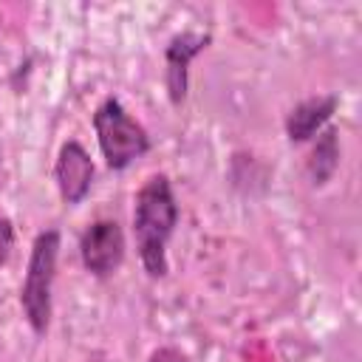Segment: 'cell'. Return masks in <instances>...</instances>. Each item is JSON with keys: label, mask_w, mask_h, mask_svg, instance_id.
<instances>
[{"label": "cell", "mask_w": 362, "mask_h": 362, "mask_svg": "<svg viewBox=\"0 0 362 362\" xmlns=\"http://www.w3.org/2000/svg\"><path fill=\"white\" fill-rule=\"evenodd\" d=\"M308 153L303 158V173L308 178V184L314 189H322L334 181L339 161H342V147H339V127L331 122L328 127H322L311 141H308Z\"/></svg>", "instance_id": "obj_8"}, {"label": "cell", "mask_w": 362, "mask_h": 362, "mask_svg": "<svg viewBox=\"0 0 362 362\" xmlns=\"http://www.w3.org/2000/svg\"><path fill=\"white\" fill-rule=\"evenodd\" d=\"M17 246V229L14 221L0 209V266H6L11 260V252Z\"/></svg>", "instance_id": "obj_9"}, {"label": "cell", "mask_w": 362, "mask_h": 362, "mask_svg": "<svg viewBox=\"0 0 362 362\" xmlns=\"http://www.w3.org/2000/svg\"><path fill=\"white\" fill-rule=\"evenodd\" d=\"M337 110H339L337 93H314L294 102L283 116V133L288 144H308L322 127L331 124Z\"/></svg>", "instance_id": "obj_7"}, {"label": "cell", "mask_w": 362, "mask_h": 362, "mask_svg": "<svg viewBox=\"0 0 362 362\" xmlns=\"http://www.w3.org/2000/svg\"><path fill=\"white\" fill-rule=\"evenodd\" d=\"M93 181H96V164L85 150V144L76 139L62 141L54 158V184L62 204L79 206L90 195Z\"/></svg>", "instance_id": "obj_6"}, {"label": "cell", "mask_w": 362, "mask_h": 362, "mask_svg": "<svg viewBox=\"0 0 362 362\" xmlns=\"http://www.w3.org/2000/svg\"><path fill=\"white\" fill-rule=\"evenodd\" d=\"M102 161L110 173H124L133 161L153 150V139L141 122L130 116L119 96H105L90 116Z\"/></svg>", "instance_id": "obj_3"}, {"label": "cell", "mask_w": 362, "mask_h": 362, "mask_svg": "<svg viewBox=\"0 0 362 362\" xmlns=\"http://www.w3.org/2000/svg\"><path fill=\"white\" fill-rule=\"evenodd\" d=\"M82 269L96 280H110L127 257V238L124 226L116 218H96L90 221L76 240Z\"/></svg>", "instance_id": "obj_4"}, {"label": "cell", "mask_w": 362, "mask_h": 362, "mask_svg": "<svg viewBox=\"0 0 362 362\" xmlns=\"http://www.w3.org/2000/svg\"><path fill=\"white\" fill-rule=\"evenodd\" d=\"M147 362H189V356L175 345H158L150 351Z\"/></svg>", "instance_id": "obj_10"}, {"label": "cell", "mask_w": 362, "mask_h": 362, "mask_svg": "<svg viewBox=\"0 0 362 362\" xmlns=\"http://www.w3.org/2000/svg\"><path fill=\"white\" fill-rule=\"evenodd\" d=\"M59 249H62V232L57 226H45L34 235L25 274L20 283V311L28 322L34 337H45L54 317V283H57V266H59Z\"/></svg>", "instance_id": "obj_2"}, {"label": "cell", "mask_w": 362, "mask_h": 362, "mask_svg": "<svg viewBox=\"0 0 362 362\" xmlns=\"http://www.w3.org/2000/svg\"><path fill=\"white\" fill-rule=\"evenodd\" d=\"M181 206L167 173H153L133 195L130 229L136 240V255L150 280H164L170 274L167 243L175 235Z\"/></svg>", "instance_id": "obj_1"}, {"label": "cell", "mask_w": 362, "mask_h": 362, "mask_svg": "<svg viewBox=\"0 0 362 362\" xmlns=\"http://www.w3.org/2000/svg\"><path fill=\"white\" fill-rule=\"evenodd\" d=\"M212 45L209 31H175L164 45V90L173 107H181L187 102L189 90V65Z\"/></svg>", "instance_id": "obj_5"}]
</instances>
